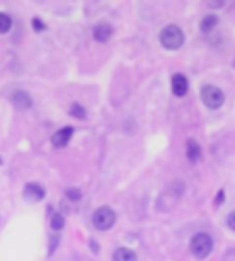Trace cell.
Returning a JSON list of instances; mask_svg holds the SVG:
<instances>
[{"label":"cell","instance_id":"1","mask_svg":"<svg viewBox=\"0 0 235 261\" xmlns=\"http://www.w3.org/2000/svg\"><path fill=\"white\" fill-rule=\"evenodd\" d=\"M160 43L165 50L176 51L185 44V33L177 25H168L160 33Z\"/></svg>","mask_w":235,"mask_h":261},{"label":"cell","instance_id":"2","mask_svg":"<svg viewBox=\"0 0 235 261\" xmlns=\"http://www.w3.org/2000/svg\"><path fill=\"white\" fill-rule=\"evenodd\" d=\"M213 249L212 237L206 232L195 234L190 241V250L197 258H206Z\"/></svg>","mask_w":235,"mask_h":261},{"label":"cell","instance_id":"3","mask_svg":"<svg viewBox=\"0 0 235 261\" xmlns=\"http://www.w3.org/2000/svg\"><path fill=\"white\" fill-rule=\"evenodd\" d=\"M201 100L202 103L211 110H217L220 109L226 100V95L219 87L205 86L201 88Z\"/></svg>","mask_w":235,"mask_h":261},{"label":"cell","instance_id":"4","mask_svg":"<svg viewBox=\"0 0 235 261\" xmlns=\"http://www.w3.org/2000/svg\"><path fill=\"white\" fill-rule=\"evenodd\" d=\"M116 212L110 206H100L98 207L94 215H92V224L96 230L99 231H108L116 223Z\"/></svg>","mask_w":235,"mask_h":261},{"label":"cell","instance_id":"5","mask_svg":"<svg viewBox=\"0 0 235 261\" xmlns=\"http://www.w3.org/2000/svg\"><path fill=\"white\" fill-rule=\"evenodd\" d=\"M10 102L13 103L14 108L18 109V110H28V109L32 108L33 105L32 96L23 90L14 91L13 94L10 95Z\"/></svg>","mask_w":235,"mask_h":261},{"label":"cell","instance_id":"6","mask_svg":"<svg viewBox=\"0 0 235 261\" xmlns=\"http://www.w3.org/2000/svg\"><path fill=\"white\" fill-rule=\"evenodd\" d=\"M73 134H74L73 126H62L61 129L57 130L54 135H53V138H51V143H53V146L57 147V149H62L65 146H68L70 139H72Z\"/></svg>","mask_w":235,"mask_h":261},{"label":"cell","instance_id":"7","mask_svg":"<svg viewBox=\"0 0 235 261\" xmlns=\"http://www.w3.org/2000/svg\"><path fill=\"white\" fill-rule=\"evenodd\" d=\"M22 195L28 202H39L45 197V190L39 183H28L23 187Z\"/></svg>","mask_w":235,"mask_h":261},{"label":"cell","instance_id":"8","mask_svg":"<svg viewBox=\"0 0 235 261\" xmlns=\"http://www.w3.org/2000/svg\"><path fill=\"white\" fill-rule=\"evenodd\" d=\"M171 88L172 92L175 96H185L187 92H189V80L185 74L181 73H176L173 74L171 79Z\"/></svg>","mask_w":235,"mask_h":261},{"label":"cell","instance_id":"9","mask_svg":"<svg viewBox=\"0 0 235 261\" xmlns=\"http://www.w3.org/2000/svg\"><path fill=\"white\" fill-rule=\"evenodd\" d=\"M92 36L99 43H106V41L113 36V27L109 22H98L92 29Z\"/></svg>","mask_w":235,"mask_h":261},{"label":"cell","instance_id":"10","mask_svg":"<svg viewBox=\"0 0 235 261\" xmlns=\"http://www.w3.org/2000/svg\"><path fill=\"white\" fill-rule=\"evenodd\" d=\"M201 146L195 139L193 138H189L187 142H186V157L189 158V161L197 162L201 158Z\"/></svg>","mask_w":235,"mask_h":261},{"label":"cell","instance_id":"11","mask_svg":"<svg viewBox=\"0 0 235 261\" xmlns=\"http://www.w3.org/2000/svg\"><path fill=\"white\" fill-rule=\"evenodd\" d=\"M113 261H138V256L131 249L118 248L113 253Z\"/></svg>","mask_w":235,"mask_h":261},{"label":"cell","instance_id":"12","mask_svg":"<svg viewBox=\"0 0 235 261\" xmlns=\"http://www.w3.org/2000/svg\"><path fill=\"white\" fill-rule=\"evenodd\" d=\"M217 23H219L217 15H215V14H208V15L203 17V19L199 23V29H201L202 33H209L213 28L216 27Z\"/></svg>","mask_w":235,"mask_h":261},{"label":"cell","instance_id":"13","mask_svg":"<svg viewBox=\"0 0 235 261\" xmlns=\"http://www.w3.org/2000/svg\"><path fill=\"white\" fill-rule=\"evenodd\" d=\"M13 21L10 18V15L6 13H0V35H5L11 29Z\"/></svg>","mask_w":235,"mask_h":261},{"label":"cell","instance_id":"14","mask_svg":"<svg viewBox=\"0 0 235 261\" xmlns=\"http://www.w3.org/2000/svg\"><path fill=\"white\" fill-rule=\"evenodd\" d=\"M65 227V217L61 213H54L51 217V228L54 231L62 230Z\"/></svg>","mask_w":235,"mask_h":261},{"label":"cell","instance_id":"15","mask_svg":"<svg viewBox=\"0 0 235 261\" xmlns=\"http://www.w3.org/2000/svg\"><path fill=\"white\" fill-rule=\"evenodd\" d=\"M69 114H70L72 117H76V118H80V120H83V118H86V109L83 108L82 105L73 103L72 108H70V110H69Z\"/></svg>","mask_w":235,"mask_h":261},{"label":"cell","instance_id":"16","mask_svg":"<svg viewBox=\"0 0 235 261\" xmlns=\"http://www.w3.org/2000/svg\"><path fill=\"white\" fill-rule=\"evenodd\" d=\"M65 194H66V197L70 201H79V199L82 198V191L79 189H68L65 191Z\"/></svg>","mask_w":235,"mask_h":261},{"label":"cell","instance_id":"17","mask_svg":"<svg viewBox=\"0 0 235 261\" xmlns=\"http://www.w3.org/2000/svg\"><path fill=\"white\" fill-rule=\"evenodd\" d=\"M32 28L36 32H43L45 31V23L43 22L39 17H35V18L32 19Z\"/></svg>","mask_w":235,"mask_h":261},{"label":"cell","instance_id":"18","mask_svg":"<svg viewBox=\"0 0 235 261\" xmlns=\"http://www.w3.org/2000/svg\"><path fill=\"white\" fill-rule=\"evenodd\" d=\"M227 225H228V228L231 231H234L235 232V211L231 212L230 215L227 216Z\"/></svg>","mask_w":235,"mask_h":261},{"label":"cell","instance_id":"19","mask_svg":"<svg viewBox=\"0 0 235 261\" xmlns=\"http://www.w3.org/2000/svg\"><path fill=\"white\" fill-rule=\"evenodd\" d=\"M224 199H226V194H224V190H220V191L216 194V198H215V203H216V206H220V205L224 202Z\"/></svg>","mask_w":235,"mask_h":261},{"label":"cell","instance_id":"20","mask_svg":"<svg viewBox=\"0 0 235 261\" xmlns=\"http://www.w3.org/2000/svg\"><path fill=\"white\" fill-rule=\"evenodd\" d=\"M209 6H212L213 9H220L224 6V2H209Z\"/></svg>","mask_w":235,"mask_h":261},{"label":"cell","instance_id":"21","mask_svg":"<svg viewBox=\"0 0 235 261\" xmlns=\"http://www.w3.org/2000/svg\"><path fill=\"white\" fill-rule=\"evenodd\" d=\"M90 245L92 246V250H94V253H98L99 252V245H96V242L94 241V239H91Z\"/></svg>","mask_w":235,"mask_h":261}]
</instances>
